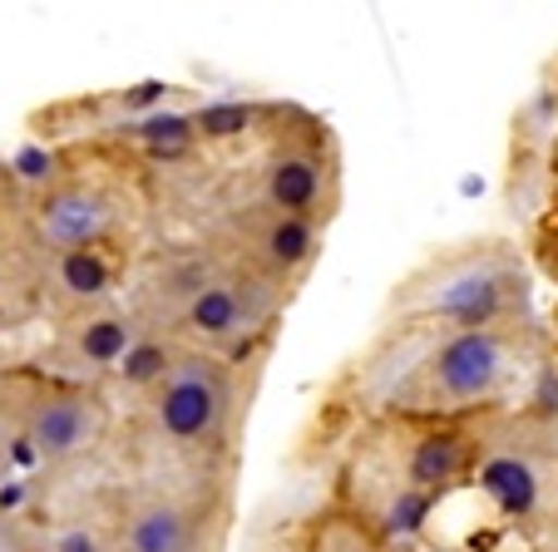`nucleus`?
I'll return each instance as SVG.
<instances>
[{
	"label": "nucleus",
	"mask_w": 558,
	"mask_h": 552,
	"mask_svg": "<svg viewBox=\"0 0 558 552\" xmlns=\"http://www.w3.org/2000/svg\"><path fill=\"white\" fill-rule=\"evenodd\" d=\"M232 415V380L218 355L183 351V360L169 370V380L148 395V425L158 439L179 449H203L222 434Z\"/></svg>",
	"instance_id": "nucleus-1"
},
{
	"label": "nucleus",
	"mask_w": 558,
	"mask_h": 552,
	"mask_svg": "<svg viewBox=\"0 0 558 552\" xmlns=\"http://www.w3.org/2000/svg\"><path fill=\"white\" fill-rule=\"evenodd\" d=\"M505 376L509 351L499 331H445L415 370L411 395L421 400V409H464L495 400Z\"/></svg>",
	"instance_id": "nucleus-2"
},
{
	"label": "nucleus",
	"mask_w": 558,
	"mask_h": 552,
	"mask_svg": "<svg viewBox=\"0 0 558 552\" xmlns=\"http://www.w3.org/2000/svg\"><path fill=\"white\" fill-rule=\"evenodd\" d=\"M272 277H263L247 261L232 271H213L208 282L179 306V335L203 345V351H222V345L243 341L253 326H263L272 316Z\"/></svg>",
	"instance_id": "nucleus-3"
},
{
	"label": "nucleus",
	"mask_w": 558,
	"mask_h": 552,
	"mask_svg": "<svg viewBox=\"0 0 558 552\" xmlns=\"http://www.w3.org/2000/svg\"><path fill=\"white\" fill-rule=\"evenodd\" d=\"M105 434V405L95 390H45L25 415V444L45 464L85 454Z\"/></svg>",
	"instance_id": "nucleus-4"
},
{
	"label": "nucleus",
	"mask_w": 558,
	"mask_h": 552,
	"mask_svg": "<svg viewBox=\"0 0 558 552\" xmlns=\"http://www.w3.org/2000/svg\"><path fill=\"white\" fill-rule=\"evenodd\" d=\"M505 306H509V271L480 257L445 271L440 286L425 296V311L450 321V331H495Z\"/></svg>",
	"instance_id": "nucleus-5"
},
{
	"label": "nucleus",
	"mask_w": 558,
	"mask_h": 552,
	"mask_svg": "<svg viewBox=\"0 0 558 552\" xmlns=\"http://www.w3.org/2000/svg\"><path fill=\"white\" fill-rule=\"evenodd\" d=\"M119 552H203V513L179 493H144L124 513Z\"/></svg>",
	"instance_id": "nucleus-6"
},
{
	"label": "nucleus",
	"mask_w": 558,
	"mask_h": 552,
	"mask_svg": "<svg viewBox=\"0 0 558 552\" xmlns=\"http://www.w3.org/2000/svg\"><path fill=\"white\" fill-rule=\"evenodd\" d=\"M316 252H322V228L312 218L263 208L253 218V228H247V267H257L272 282H287V277L306 271Z\"/></svg>",
	"instance_id": "nucleus-7"
},
{
	"label": "nucleus",
	"mask_w": 558,
	"mask_h": 552,
	"mask_svg": "<svg viewBox=\"0 0 558 552\" xmlns=\"http://www.w3.org/2000/svg\"><path fill=\"white\" fill-rule=\"evenodd\" d=\"M114 228V203L95 188H54L40 203V237L50 252L105 247Z\"/></svg>",
	"instance_id": "nucleus-8"
},
{
	"label": "nucleus",
	"mask_w": 558,
	"mask_h": 552,
	"mask_svg": "<svg viewBox=\"0 0 558 552\" xmlns=\"http://www.w3.org/2000/svg\"><path fill=\"white\" fill-rule=\"evenodd\" d=\"M327 177L331 173L316 148H277L263 163V208L316 222L327 203Z\"/></svg>",
	"instance_id": "nucleus-9"
},
{
	"label": "nucleus",
	"mask_w": 558,
	"mask_h": 552,
	"mask_svg": "<svg viewBox=\"0 0 558 552\" xmlns=\"http://www.w3.org/2000/svg\"><path fill=\"white\" fill-rule=\"evenodd\" d=\"M134 341H138V326L124 311H95L64 335L60 360L70 370H80V376H114Z\"/></svg>",
	"instance_id": "nucleus-10"
},
{
	"label": "nucleus",
	"mask_w": 558,
	"mask_h": 552,
	"mask_svg": "<svg viewBox=\"0 0 558 552\" xmlns=\"http://www.w3.org/2000/svg\"><path fill=\"white\" fill-rule=\"evenodd\" d=\"M470 474V439L460 429H430L421 434L411 449H405V483L401 489L415 493H440L450 483H460Z\"/></svg>",
	"instance_id": "nucleus-11"
},
{
	"label": "nucleus",
	"mask_w": 558,
	"mask_h": 552,
	"mask_svg": "<svg viewBox=\"0 0 558 552\" xmlns=\"http://www.w3.org/2000/svg\"><path fill=\"white\" fill-rule=\"evenodd\" d=\"M50 277H54V292L70 306H99L114 292V261H109L105 247L50 252Z\"/></svg>",
	"instance_id": "nucleus-12"
},
{
	"label": "nucleus",
	"mask_w": 558,
	"mask_h": 552,
	"mask_svg": "<svg viewBox=\"0 0 558 552\" xmlns=\"http://www.w3.org/2000/svg\"><path fill=\"white\" fill-rule=\"evenodd\" d=\"M480 489L505 518H529L538 508V474L524 454H489L480 464Z\"/></svg>",
	"instance_id": "nucleus-13"
},
{
	"label": "nucleus",
	"mask_w": 558,
	"mask_h": 552,
	"mask_svg": "<svg viewBox=\"0 0 558 552\" xmlns=\"http://www.w3.org/2000/svg\"><path fill=\"white\" fill-rule=\"evenodd\" d=\"M179 360H183V351L173 341H163L158 331H138V341L129 345V355L119 360L114 376L124 380L129 390H148V395H154V390L169 380V370Z\"/></svg>",
	"instance_id": "nucleus-14"
},
{
	"label": "nucleus",
	"mask_w": 558,
	"mask_h": 552,
	"mask_svg": "<svg viewBox=\"0 0 558 552\" xmlns=\"http://www.w3.org/2000/svg\"><path fill=\"white\" fill-rule=\"evenodd\" d=\"M129 138H134L148 158H179L193 148L198 128H193V114H154V119L129 124Z\"/></svg>",
	"instance_id": "nucleus-15"
},
{
	"label": "nucleus",
	"mask_w": 558,
	"mask_h": 552,
	"mask_svg": "<svg viewBox=\"0 0 558 552\" xmlns=\"http://www.w3.org/2000/svg\"><path fill=\"white\" fill-rule=\"evenodd\" d=\"M257 119L253 105H208L193 114V128H198L203 138H232V134H247Z\"/></svg>",
	"instance_id": "nucleus-16"
},
{
	"label": "nucleus",
	"mask_w": 558,
	"mask_h": 552,
	"mask_svg": "<svg viewBox=\"0 0 558 552\" xmlns=\"http://www.w3.org/2000/svg\"><path fill=\"white\" fill-rule=\"evenodd\" d=\"M50 552H114V548L105 542V532H99L95 523H70V528L54 532Z\"/></svg>",
	"instance_id": "nucleus-17"
},
{
	"label": "nucleus",
	"mask_w": 558,
	"mask_h": 552,
	"mask_svg": "<svg viewBox=\"0 0 558 552\" xmlns=\"http://www.w3.org/2000/svg\"><path fill=\"white\" fill-rule=\"evenodd\" d=\"M327 552H376L366 538H351V532H341V538L327 542Z\"/></svg>",
	"instance_id": "nucleus-18"
}]
</instances>
